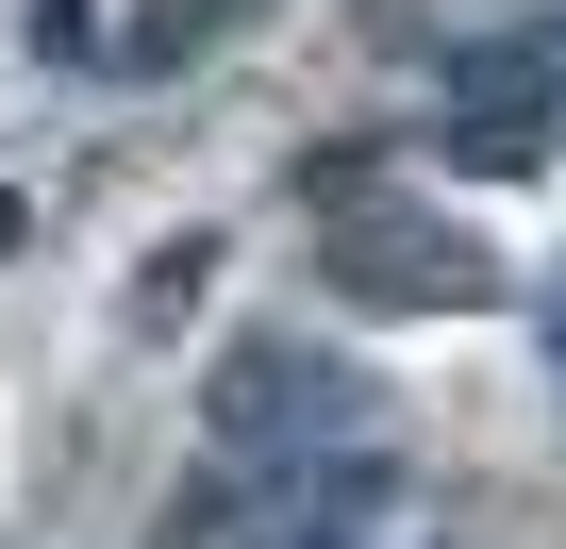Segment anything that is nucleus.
I'll return each instance as SVG.
<instances>
[{"label": "nucleus", "instance_id": "obj_4", "mask_svg": "<svg viewBox=\"0 0 566 549\" xmlns=\"http://www.w3.org/2000/svg\"><path fill=\"white\" fill-rule=\"evenodd\" d=\"M266 549H417V532H367V516H301V532H266Z\"/></svg>", "mask_w": 566, "mask_h": 549}, {"label": "nucleus", "instance_id": "obj_5", "mask_svg": "<svg viewBox=\"0 0 566 549\" xmlns=\"http://www.w3.org/2000/svg\"><path fill=\"white\" fill-rule=\"evenodd\" d=\"M549 383H566V284H549Z\"/></svg>", "mask_w": 566, "mask_h": 549}, {"label": "nucleus", "instance_id": "obj_2", "mask_svg": "<svg viewBox=\"0 0 566 549\" xmlns=\"http://www.w3.org/2000/svg\"><path fill=\"white\" fill-rule=\"evenodd\" d=\"M334 284L350 300H400V317H467V300H500V266H483V233H450L417 200H350L334 217Z\"/></svg>", "mask_w": 566, "mask_h": 549}, {"label": "nucleus", "instance_id": "obj_1", "mask_svg": "<svg viewBox=\"0 0 566 549\" xmlns=\"http://www.w3.org/2000/svg\"><path fill=\"white\" fill-rule=\"evenodd\" d=\"M200 416H217V466H266V483H301L317 450H350V433H367V383H350L334 350H301V334H233Z\"/></svg>", "mask_w": 566, "mask_h": 549}, {"label": "nucleus", "instance_id": "obj_6", "mask_svg": "<svg viewBox=\"0 0 566 549\" xmlns=\"http://www.w3.org/2000/svg\"><path fill=\"white\" fill-rule=\"evenodd\" d=\"M200 18H250V0H200Z\"/></svg>", "mask_w": 566, "mask_h": 549}, {"label": "nucleus", "instance_id": "obj_7", "mask_svg": "<svg viewBox=\"0 0 566 549\" xmlns=\"http://www.w3.org/2000/svg\"><path fill=\"white\" fill-rule=\"evenodd\" d=\"M549 67H566V34H549Z\"/></svg>", "mask_w": 566, "mask_h": 549}, {"label": "nucleus", "instance_id": "obj_3", "mask_svg": "<svg viewBox=\"0 0 566 549\" xmlns=\"http://www.w3.org/2000/svg\"><path fill=\"white\" fill-rule=\"evenodd\" d=\"M450 167H549L566 150V67H549V34H483V51H450Z\"/></svg>", "mask_w": 566, "mask_h": 549}]
</instances>
